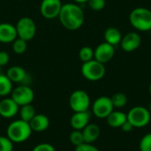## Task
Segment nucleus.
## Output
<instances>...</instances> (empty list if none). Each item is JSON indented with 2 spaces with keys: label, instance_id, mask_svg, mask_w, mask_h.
I'll use <instances>...</instances> for the list:
<instances>
[{
  "label": "nucleus",
  "instance_id": "nucleus-1",
  "mask_svg": "<svg viewBox=\"0 0 151 151\" xmlns=\"http://www.w3.org/2000/svg\"><path fill=\"white\" fill-rule=\"evenodd\" d=\"M58 19L62 26L70 31L80 29L85 20L82 7L76 3H66L62 5Z\"/></svg>",
  "mask_w": 151,
  "mask_h": 151
},
{
  "label": "nucleus",
  "instance_id": "nucleus-2",
  "mask_svg": "<svg viewBox=\"0 0 151 151\" xmlns=\"http://www.w3.org/2000/svg\"><path fill=\"white\" fill-rule=\"evenodd\" d=\"M32 132L29 123L19 119L9 124L6 129V136L13 143H21L30 138Z\"/></svg>",
  "mask_w": 151,
  "mask_h": 151
},
{
  "label": "nucleus",
  "instance_id": "nucleus-3",
  "mask_svg": "<svg viewBox=\"0 0 151 151\" xmlns=\"http://www.w3.org/2000/svg\"><path fill=\"white\" fill-rule=\"evenodd\" d=\"M129 22L132 27L138 31H150L151 10L145 7L134 8L129 14Z\"/></svg>",
  "mask_w": 151,
  "mask_h": 151
},
{
  "label": "nucleus",
  "instance_id": "nucleus-4",
  "mask_svg": "<svg viewBox=\"0 0 151 151\" xmlns=\"http://www.w3.org/2000/svg\"><path fill=\"white\" fill-rule=\"evenodd\" d=\"M127 121L134 128H142L147 127L151 120V113L148 108L143 106H134L127 113Z\"/></svg>",
  "mask_w": 151,
  "mask_h": 151
},
{
  "label": "nucleus",
  "instance_id": "nucleus-5",
  "mask_svg": "<svg viewBox=\"0 0 151 151\" xmlns=\"http://www.w3.org/2000/svg\"><path fill=\"white\" fill-rule=\"evenodd\" d=\"M81 72L86 80L89 81H97L104 77L106 69L104 64L96 59H92L82 64Z\"/></svg>",
  "mask_w": 151,
  "mask_h": 151
},
{
  "label": "nucleus",
  "instance_id": "nucleus-6",
  "mask_svg": "<svg viewBox=\"0 0 151 151\" xmlns=\"http://www.w3.org/2000/svg\"><path fill=\"white\" fill-rule=\"evenodd\" d=\"M17 35L19 38L23 39L27 42L31 41L36 34L35 22L29 17L20 18L15 26Z\"/></svg>",
  "mask_w": 151,
  "mask_h": 151
},
{
  "label": "nucleus",
  "instance_id": "nucleus-7",
  "mask_svg": "<svg viewBox=\"0 0 151 151\" xmlns=\"http://www.w3.org/2000/svg\"><path fill=\"white\" fill-rule=\"evenodd\" d=\"M69 105L73 112L88 111L90 107V97L86 91L77 89L71 94L69 97Z\"/></svg>",
  "mask_w": 151,
  "mask_h": 151
},
{
  "label": "nucleus",
  "instance_id": "nucleus-8",
  "mask_svg": "<svg viewBox=\"0 0 151 151\" xmlns=\"http://www.w3.org/2000/svg\"><path fill=\"white\" fill-rule=\"evenodd\" d=\"M111 99L109 96H103L96 98L92 104V113L97 119H105L114 111Z\"/></svg>",
  "mask_w": 151,
  "mask_h": 151
},
{
  "label": "nucleus",
  "instance_id": "nucleus-9",
  "mask_svg": "<svg viewBox=\"0 0 151 151\" xmlns=\"http://www.w3.org/2000/svg\"><path fill=\"white\" fill-rule=\"evenodd\" d=\"M11 97L20 107L26 104H32L35 99V93L28 85L21 84L12 89L11 93Z\"/></svg>",
  "mask_w": 151,
  "mask_h": 151
},
{
  "label": "nucleus",
  "instance_id": "nucleus-10",
  "mask_svg": "<svg viewBox=\"0 0 151 151\" xmlns=\"http://www.w3.org/2000/svg\"><path fill=\"white\" fill-rule=\"evenodd\" d=\"M62 5L61 0H42L40 4L41 15L47 19L58 18Z\"/></svg>",
  "mask_w": 151,
  "mask_h": 151
},
{
  "label": "nucleus",
  "instance_id": "nucleus-11",
  "mask_svg": "<svg viewBox=\"0 0 151 151\" xmlns=\"http://www.w3.org/2000/svg\"><path fill=\"white\" fill-rule=\"evenodd\" d=\"M114 54V46L104 42L97 45V47L94 50V59L104 65L113 58Z\"/></svg>",
  "mask_w": 151,
  "mask_h": 151
},
{
  "label": "nucleus",
  "instance_id": "nucleus-12",
  "mask_svg": "<svg viewBox=\"0 0 151 151\" xmlns=\"http://www.w3.org/2000/svg\"><path fill=\"white\" fill-rule=\"evenodd\" d=\"M142 43V38L136 32H129L122 36L120 46L126 52H133L136 50Z\"/></svg>",
  "mask_w": 151,
  "mask_h": 151
},
{
  "label": "nucleus",
  "instance_id": "nucleus-13",
  "mask_svg": "<svg viewBox=\"0 0 151 151\" xmlns=\"http://www.w3.org/2000/svg\"><path fill=\"white\" fill-rule=\"evenodd\" d=\"M19 106L12 97H6L0 101V116L4 119H12L19 113Z\"/></svg>",
  "mask_w": 151,
  "mask_h": 151
},
{
  "label": "nucleus",
  "instance_id": "nucleus-14",
  "mask_svg": "<svg viewBox=\"0 0 151 151\" xmlns=\"http://www.w3.org/2000/svg\"><path fill=\"white\" fill-rule=\"evenodd\" d=\"M91 113L88 111L74 112L70 119V125L73 130H82L87 125L89 124Z\"/></svg>",
  "mask_w": 151,
  "mask_h": 151
},
{
  "label": "nucleus",
  "instance_id": "nucleus-15",
  "mask_svg": "<svg viewBox=\"0 0 151 151\" xmlns=\"http://www.w3.org/2000/svg\"><path fill=\"white\" fill-rule=\"evenodd\" d=\"M18 37L16 27L11 23H0V42L1 43H12Z\"/></svg>",
  "mask_w": 151,
  "mask_h": 151
},
{
  "label": "nucleus",
  "instance_id": "nucleus-16",
  "mask_svg": "<svg viewBox=\"0 0 151 151\" xmlns=\"http://www.w3.org/2000/svg\"><path fill=\"white\" fill-rule=\"evenodd\" d=\"M6 76L12 81V83H22L26 85V81L27 80V73L26 70L19 65L11 66L6 73Z\"/></svg>",
  "mask_w": 151,
  "mask_h": 151
},
{
  "label": "nucleus",
  "instance_id": "nucleus-17",
  "mask_svg": "<svg viewBox=\"0 0 151 151\" xmlns=\"http://www.w3.org/2000/svg\"><path fill=\"white\" fill-rule=\"evenodd\" d=\"M29 126L33 132L42 133L49 128L50 119L44 114H35V116L29 121Z\"/></svg>",
  "mask_w": 151,
  "mask_h": 151
},
{
  "label": "nucleus",
  "instance_id": "nucleus-18",
  "mask_svg": "<svg viewBox=\"0 0 151 151\" xmlns=\"http://www.w3.org/2000/svg\"><path fill=\"white\" fill-rule=\"evenodd\" d=\"M83 139L84 142L86 143H93L95 142L101 134V129L100 127L96 124H88L82 130Z\"/></svg>",
  "mask_w": 151,
  "mask_h": 151
},
{
  "label": "nucleus",
  "instance_id": "nucleus-19",
  "mask_svg": "<svg viewBox=\"0 0 151 151\" xmlns=\"http://www.w3.org/2000/svg\"><path fill=\"white\" fill-rule=\"evenodd\" d=\"M107 123L111 127L120 128L121 126L127 120V113L121 111H113L107 118Z\"/></svg>",
  "mask_w": 151,
  "mask_h": 151
},
{
  "label": "nucleus",
  "instance_id": "nucleus-20",
  "mask_svg": "<svg viewBox=\"0 0 151 151\" xmlns=\"http://www.w3.org/2000/svg\"><path fill=\"white\" fill-rule=\"evenodd\" d=\"M104 40L106 42L115 46V45L120 43L121 39H122V35L118 28L110 27L104 31Z\"/></svg>",
  "mask_w": 151,
  "mask_h": 151
},
{
  "label": "nucleus",
  "instance_id": "nucleus-21",
  "mask_svg": "<svg viewBox=\"0 0 151 151\" xmlns=\"http://www.w3.org/2000/svg\"><path fill=\"white\" fill-rule=\"evenodd\" d=\"M19 114L21 120H24V121L29 123V121L35 116L36 112H35V107L30 104H26V105L20 106L19 110Z\"/></svg>",
  "mask_w": 151,
  "mask_h": 151
},
{
  "label": "nucleus",
  "instance_id": "nucleus-22",
  "mask_svg": "<svg viewBox=\"0 0 151 151\" xmlns=\"http://www.w3.org/2000/svg\"><path fill=\"white\" fill-rule=\"evenodd\" d=\"M12 82L6 74L0 73V96H6L12 91Z\"/></svg>",
  "mask_w": 151,
  "mask_h": 151
},
{
  "label": "nucleus",
  "instance_id": "nucleus-23",
  "mask_svg": "<svg viewBox=\"0 0 151 151\" xmlns=\"http://www.w3.org/2000/svg\"><path fill=\"white\" fill-rule=\"evenodd\" d=\"M111 99L114 108L117 109H121L125 107L127 104V97L124 93H120V92L116 93L111 97Z\"/></svg>",
  "mask_w": 151,
  "mask_h": 151
},
{
  "label": "nucleus",
  "instance_id": "nucleus-24",
  "mask_svg": "<svg viewBox=\"0 0 151 151\" xmlns=\"http://www.w3.org/2000/svg\"><path fill=\"white\" fill-rule=\"evenodd\" d=\"M27 49V42L17 37L12 42V50L18 55H21L26 52Z\"/></svg>",
  "mask_w": 151,
  "mask_h": 151
},
{
  "label": "nucleus",
  "instance_id": "nucleus-25",
  "mask_svg": "<svg viewBox=\"0 0 151 151\" xmlns=\"http://www.w3.org/2000/svg\"><path fill=\"white\" fill-rule=\"evenodd\" d=\"M79 58L83 63L94 59V50L88 46L82 47L79 51Z\"/></svg>",
  "mask_w": 151,
  "mask_h": 151
},
{
  "label": "nucleus",
  "instance_id": "nucleus-26",
  "mask_svg": "<svg viewBox=\"0 0 151 151\" xmlns=\"http://www.w3.org/2000/svg\"><path fill=\"white\" fill-rule=\"evenodd\" d=\"M69 140L73 145L75 147L84 143V139H83V134L81 130H73L70 135H69Z\"/></svg>",
  "mask_w": 151,
  "mask_h": 151
},
{
  "label": "nucleus",
  "instance_id": "nucleus-27",
  "mask_svg": "<svg viewBox=\"0 0 151 151\" xmlns=\"http://www.w3.org/2000/svg\"><path fill=\"white\" fill-rule=\"evenodd\" d=\"M140 151H151V133L142 136L139 143Z\"/></svg>",
  "mask_w": 151,
  "mask_h": 151
},
{
  "label": "nucleus",
  "instance_id": "nucleus-28",
  "mask_svg": "<svg viewBox=\"0 0 151 151\" xmlns=\"http://www.w3.org/2000/svg\"><path fill=\"white\" fill-rule=\"evenodd\" d=\"M0 151H13V142L7 136H0Z\"/></svg>",
  "mask_w": 151,
  "mask_h": 151
},
{
  "label": "nucleus",
  "instance_id": "nucleus-29",
  "mask_svg": "<svg viewBox=\"0 0 151 151\" xmlns=\"http://www.w3.org/2000/svg\"><path fill=\"white\" fill-rule=\"evenodd\" d=\"M88 6L93 11H101L105 7V0H88Z\"/></svg>",
  "mask_w": 151,
  "mask_h": 151
},
{
  "label": "nucleus",
  "instance_id": "nucleus-30",
  "mask_svg": "<svg viewBox=\"0 0 151 151\" xmlns=\"http://www.w3.org/2000/svg\"><path fill=\"white\" fill-rule=\"evenodd\" d=\"M74 151H100L96 146H94L92 143H82L77 147H75Z\"/></svg>",
  "mask_w": 151,
  "mask_h": 151
},
{
  "label": "nucleus",
  "instance_id": "nucleus-31",
  "mask_svg": "<svg viewBox=\"0 0 151 151\" xmlns=\"http://www.w3.org/2000/svg\"><path fill=\"white\" fill-rule=\"evenodd\" d=\"M32 151H56V149L54 148L53 145H51L50 143L43 142V143L37 144L32 150Z\"/></svg>",
  "mask_w": 151,
  "mask_h": 151
},
{
  "label": "nucleus",
  "instance_id": "nucleus-32",
  "mask_svg": "<svg viewBox=\"0 0 151 151\" xmlns=\"http://www.w3.org/2000/svg\"><path fill=\"white\" fill-rule=\"evenodd\" d=\"M10 60V56L6 51H0V66H4L9 63Z\"/></svg>",
  "mask_w": 151,
  "mask_h": 151
},
{
  "label": "nucleus",
  "instance_id": "nucleus-33",
  "mask_svg": "<svg viewBox=\"0 0 151 151\" xmlns=\"http://www.w3.org/2000/svg\"><path fill=\"white\" fill-rule=\"evenodd\" d=\"M121 130L123 131V132H125V133H129V132H131L133 129H134V127L127 120L122 126H121Z\"/></svg>",
  "mask_w": 151,
  "mask_h": 151
},
{
  "label": "nucleus",
  "instance_id": "nucleus-34",
  "mask_svg": "<svg viewBox=\"0 0 151 151\" xmlns=\"http://www.w3.org/2000/svg\"><path fill=\"white\" fill-rule=\"evenodd\" d=\"M73 1L78 4H84L88 2V0H73Z\"/></svg>",
  "mask_w": 151,
  "mask_h": 151
},
{
  "label": "nucleus",
  "instance_id": "nucleus-35",
  "mask_svg": "<svg viewBox=\"0 0 151 151\" xmlns=\"http://www.w3.org/2000/svg\"><path fill=\"white\" fill-rule=\"evenodd\" d=\"M149 111H150V113H151V102H150V106H149Z\"/></svg>",
  "mask_w": 151,
  "mask_h": 151
},
{
  "label": "nucleus",
  "instance_id": "nucleus-36",
  "mask_svg": "<svg viewBox=\"0 0 151 151\" xmlns=\"http://www.w3.org/2000/svg\"><path fill=\"white\" fill-rule=\"evenodd\" d=\"M149 90H150V95H151V83L150 84V88H149Z\"/></svg>",
  "mask_w": 151,
  "mask_h": 151
},
{
  "label": "nucleus",
  "instance_id": "nucleus-37",
  "mask_svg": "<svg viewBox=\"0 0 151 151\" xmlns=\"http://www.w3.org/2000/svg\"><path fill=\"white\" fill-rule=\"evenodd\" d=\"M0 73H1V66H0Z\"/></svg>",
  "mask_w": 151,
  "mask_h": 151
}]
</instances>
